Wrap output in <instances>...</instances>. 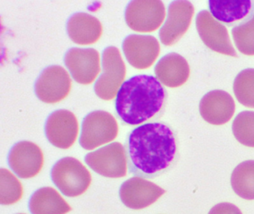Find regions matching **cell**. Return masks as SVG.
<instances>
[{
	"label": "cell",
	"mask_w": 254,
	"mask_h": 214,
	"mask_svg": "<svg viewBox=\"0 0 254 214\" xmlns=\"http://www.w3.org/2000/svg\"><path fill=\"white\" fill-rule=\"evenodd\" d=\"M127 168L134 176L154 178L172 169L180 158L176 131L165 122L144 123L127 134Z\"/></svg>",
	"instance_id": "1"
},
{
	"label": "cell",
	"mask_w": 254,
	"mask_h": 214,
	"mask_svg": "<svg viewBox=\"0 0 254 214\" xmlns=\"http://www.w3.org/2000/svg\"><path fill=\"white\" fill-rule=\"evenodd\" d=\"M167 101V91L157 77L147 74L133 76L119 90L116 114L126 126L154 122L163 116Z\"/></svg>",
	"instance_id": "2"
},
{
	"label": "cell",
	"mask_w": 254,
	"mask_h": 214,
	"mask_svg": "<svg viewBox=\"0 0 254 214\" xmlns=\"http://www.w3.org/2000/svg\"><path fill=\"white\" fill-rule=\"evenodd\" d=\"M51 178L64 196L72 198L84 194L92 182L88 169L79 160L72 157L58 160L52 168Z\"/></svg>",
	"instance_id": "3"
},
{
	"label": "cell",
	"mask_w": 254,
	"mask_h": 214,
	"mask_svg": "<svg viewBox=\"0 0 254 214\" xmlns=\"http://www.w3.org/2000/svg\"><path fill=\"white\" fill-rule=\"evenodd\" d=\"M118 132V123L111 113L92 111L83 120L79 144L84 150H93L114 141Z\"/></svg>",
	"instance_id": "4"
},
{
	"label": "cell",
	"mask_w": 254,
	"mask_h": 214,
	"mask_svg": "<svg viewBox=\"0 0 254 214\" xmlns=\"http://www.w3.org/2000/svg\"><path fill=\"white\" fill-rule=\"evenodd\" d=\"M126 66L120 50L107 47L102 53V73L94 84L95 93L104 101L114 99L123 84Z\"/></svg>",
	"instance_id": "5"
},
{
	"label": "cell",
	"mask_w": 254,
	"mask_h": 214,
	"mask_svg": "<svg viewBox=\"0 0 254 214\" xmlns=\"http://www.w3.org/2000/svg\"><path fill=\"white\" fill-rule=\"evenodd\" d=\"M166 16V7L160 0H134L127 4L125 17L127 26L137 32H153Z\"/></svg>",
	"instance_id": "6"
},
{
	"label": "cell",
	"mask_w": 254,
	"mask_h": 214,
	"mask_svg": "<svg viewBox=\"0 0 254 214\" xmlns=\"http://www.w3.org/2000/svg\"><path fill=\"white\" fill-rule=\"evenodd\" d=\"M86 163L96 173L107 178H117L127 175L126 150L120 142H114L86 155Z\"/></svg>",
	"instance_id": "7"
},
{
	"label": "cell",
	"mask_w": 254,
	"mask_h": 214,
	"mask_svg": "<svg viewBox=\"0 0 254 214\" xmlns=\"http://www.w3.org/2000/svg\"><path fill=\"white\" fill-rule=\"evenodd\" d=\"M72 80L69 73L60 65H50L41 72L35 82L37 97L46 104H56L69 95Z\"/></svg>",
	"instance_id": "8"
},
{
	"label": "cell",
	"mask_w": 254,
	"mask_h": 214,
	"mask_svg": "<svg viewBox=\"0 0 254 214\" xmlns=\"http://www.w3.org/2000/svg\"><path fill=\"white\" fill-rule=\"evenodd\" d=\"M196 28L203 43L209 49L227 56L238 57L226 27L212 16L210 12L203 10L196 16Z\"/></svg>",
	"instance_id": "9"
},
{
	"label": "cell",
	"mask_w": 254,
	"mask_h": 214,
	"mask_svg": "<svg viewBox=\"0 0 254 214\" xmlns=\"http://www.w3.org/2000/svg\"><path fill=\"white\" fill-rule=\"evenodd\" d=\"M194 7L187 0L172 1L166 22L159 31L160 41L166 46L176 44L187 32L194 16Z\"/></svg>",
	"instance_id": "10"
},
{
	"label": "cell",
	"mask_w": 254,
	"mask_h": 214,
	"mask_svg": "<svg viewBox=\"0 0 254 214\" xmlns=\"http://www.w3.org/2000/svg\"><path fill=\"white\" fill-rule=\"evenodd\" d=\"M8 163L20 178L29 179L39 174L44 166V156L35 143L23 141L16 143L8 153Z\"/></svg>",
	"instance_id": "11"
},
{
	"label": "cell",
	"mask_w": 254,
	"mask_h": 214,
	"mask_svg": "<svg viewBox=\"0 0 254 214\" xmlns=\"http://www.w3.org/2000/svg\"><path fill=\"white\" fill-rule=\"evenodd\" d=\"M166 193L164 189L140 177H133L122 184L119 191L123 205L133 210L148 208Z\"/></svg>",
	"instance_id": "12"
},
{
	"label": "cell",
	"mask_w": 254,
	"mask_h": 214,
	"mask_svg": "<svg viewBox=\"0 0 254 214\" xmlns=\"http://www.w3.org/2000/svg\"><path fill=\"white\" fill-rule=\"evenodd\" d=\"M45 133L52 145L67 150L75 144L78 137V120L69 110H56L46 121Z\"/></svg>",
	"instance_id": "13"
},
{
	"label": "cell",
	"mask_w": 254,
	"mask_h": 214,
	"mask_svg": "<svg viewBox=\"0 0 254 214\" xmlns=\"http://www.w3.org/2000/svg\"><path fill=\"white\" fill-rule=\"evenodd\" d=\"M64 63L80 84L93 83L100 72V56L94 49L72 48L65 54Z\"/></svg>",
	"instance_id": "14"
},
{
	"label": "cell",
	"mask_w": 254,
	"mask_h": 214,
	"mask_svg": "<svg viewBox=\"0 0 254 214\" xmlns=\"http://www.w3.org/2000/svg\"><path fill=\"white\" fill-rule=\"evenodd\" d=\"M123 50L127 62L133 68L146 69L158 57L160 46L153 36L131 34L123 41Z\"/></svg>",
	"instance_id": "15"
},
{
	"label": "cell",
	"mask_w": 254,
	"mask_h": 214,
	"mask_svg": "<svg viewBox=\"0 0 254 214\" xmlns=\"http://www.w3.org/2000/svg\"><path fill=\"white\" fill-rule=\"evenodd\" d=\"M235 111L234 100L225 91H210L201 98L199 104L202 118L212 125L227 123L233 117Z\"/></svg>",
	"instance_id": "16"
},
{
	"label": "cell",
	"mask_w": 254,
	"mask_h": 214,
	"mask_svg": "<svg viewBox=\"0 0 254 214\" xmlns=\"http://www.w3.org/2000/svg\"><path fill=\"white\" fill-rule=\"evenodd\" d=\"M209 12L227 27H236L254 15V1L251 0H209Z\"/></svg>",
	"instance_id": "17"
},
{
	"label": "cell",
	"mask_w": 254,
	"mask_h": 214,
	"mask_svg": "<svg viewBox=\"0 0 254 214\" xmlns=\"http://www.w3.org/2000/svg\"><path fill=\"white\" fill-rule=\"evenodd\" d=\"M154 73L162 84L169 88H178L189 80L190 65L184 56L172 52L158 61L154 68Z\"/></svg>",
	"instance_id": "18"
},
{
	"label": "cell",
	"mask_w": 254,
	"mask_h": 214,
	"mask_svg": "<svg viewBox=\"0 0 254 214\" xmlns=\"http://www.w3.org/2000/svg\"><path fill=\"white\" fill-rule=\"evenodd\" d=\"M68 36L72 42L79 45L96 43L102 34L100 21L87 13H75L68 19L66 23Z\"/></svg>",
	"instance_id": "19"
},
{
	"label": "cell",
	"mask_w": 254,
	"mask_h": 214,
	"mask_svg": "<svg viewBox=\"0 0 254 214\" xmlns=\"http://www.w3.org/2000/svg\"><path fill=\"white\" fill-rule=\"evenodd\" d=\"M29 209L32 214H66L70 205L51 187H44L34 192L29 199Z\"/></svg>",
	"instance_id": "20"
},
{
	"label": "cell",
	"mask_w": 254,
	"mask_h": 214,
	"mask_svg": "<svg viewBox=\"0 0 254 214\" xmlns=\"http://www.w3.org/2000/svg\"><path fill=\"white\" fill-rule=\"evenodd\" d=\"M230 182L238 196L246 200H254V160H245L236 166Z\"/></svg>",
	"instance_id": "21"
},
{
	"label": "cell",
	"mask_w": 254,
	"mask_h": 214,
	"mask_svg": "<svg viewBox=\"0 0 254 214\" xmlns=\"http://www.w3.org/2000/svg\"><path fill=\"white\" fill-rule=\"evenodd\" d=\"M233 92L242 105L254 108V68H246L237 74L233 82Z\"/></svg>",
	"instance_id": "22"
},
{
	"label": "cell",
	"mask_w": 254,
	"mask_h": 214,
	"mask_svg": "<svg viewBox=\"0 0 254 214\" xmlns=\"http://www.w3.org/2000/svg\"><path fill=\"white\" fill-rule=\"evenodd\" d=\"M0 203L2 205H14L23 197L21 182L8 169L0 170Z\"/></svg>",
	"instance_id": "23"
},
{
	"label": "cell",
	"mask_w": 254,
	"mask_h": 214,
	"mask_svg": "<svg viewBox=\"0 0 254 214\" xmlns=\"http://www.w3.org/2000/svg\"><path fill=\"white\" fill-rule=\"evenodd\" d=\"M232 130L236 139L244 146L254 147V111H243L233 120Z\"/></svg>",
	"instance_id": "24"
},
{
	"label": "cell",
	"mask_w": 254,
	"mask_h": 214,
	"mask_svg": "<svg viewBox=\"0 0 254 214\" xmlns=\"http://www.w3.org/2000/svg\"><path fill=\"white\" fill-rule=\"evenodd\" d=\"M231 34L235 45L241 53L254 56V14L244 23L233 27Z\"/></svg>",
	"instance_id": "25"
},
{
	"label": "cell",
	"mask_w": 254,
	"mask_h": 214,
	"mask_svg": "<svg viewBox=\"0 0 254 214\" xmlns=\"http://www.w3.org/2000/svg\"><path fill=\"white\" fill-rule=\"evenodd\" d=\"M208 214H242L238 207L228 202H222L215 205Z\"/></svg>",
	"instance_id": "26"
},
{
	"label": "cell",
	"mask_w": 254,
	"mask_h": 214,
	"mask_svg": "<svg viewBox=\"0 0 254 214\" xmlns=\"http://www.w3.org/2000/svg\"></svg>",
	"instance_id": "27"
}]
</instances>
